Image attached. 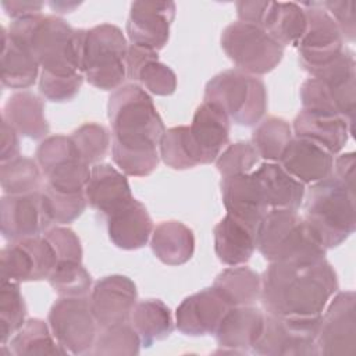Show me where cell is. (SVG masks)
Segmentation results:
<instances>
[{
    "label": "cell",
    "mask_w": 356,
    "mask_h": 356,
    "mask_svg": "<svg viewBox=\"0 0 356 356\" xmlns=\"http://www.w3.org/2000/svg\"><path fill=\"white\" fill-rule=\"evenodd\" d=\"M1 118L7 121L18 135L33 140H43L50 131L44 117L43 100L29 90L13 93L3 107Z\"/></svg>",
    "instance_id": "29"
},
{
    "label": "cell",
    "mask_w": 356,
    "mask_h": 356,
    "mask_svg": "<svg viewBox=\"0 0 356 356\" xmlns=\"http://www.w3.org/2000/svg\"><path fill=\"white\" fill-rule=\"evenodd\" d=\"M83 78L82 72L72 75H54L47 71H42L39 76V92L50 102H70L79 93Z\"/></svg>",
    "instance_id": "46"
},
{
    "label": "cell",
    "mask_w": 356,
    "mask_h": 356,
    "mask_svg": "<svg viewBox=\"0 0 356 356\" xmlns=\"http://www.w3.org/2000/svg\"><path fill=\"white\" fill-rule=\"evenodd\" d=\"M17 131L1 118V150H0V161H10L19 154V139Z\"/></svg>",
    "instance_id": "53"
},
{
    "label": "cell",
    "mask_w": 356,
    "mask_h": 356,
    "mask_svg": "<svg viewBox=\"0 0 356 356\" xmlns=\"http://www.w3.org/2000/svg\"><path fill=\"white\" fill-rule=\"evenodd\" d=\"M232 306L214 288H204L186 296L175 310V327L191 337L214 335L218 324Z\"/></svg>",
    "instance_id": "18"
},
{
    "label": "cell",
    "mask_w": 356,
    "mask_h": 356,
    "mask_svg": "<svg viewBox=\"0 0 356 356\" xmlns=\"http://www.w3.org/2000/svg\"><path fill=\"white\" fill-rule=\"evenodd\" d=\"M204 102L218 106L242 127L257 125L267 111V89L259 76L231 68L214 75L204 88Z\"/></svg>",
    "instance_id": "6"
},
{
    "label": "cell",
    "mask_w": 356,
    "mask_h": 356,
    "mask_svg": "<svg viewBox=\"0 0 356 356\" xmlns=\"http://www.w3.org/2000/svg\"><path fill=\"white\" fill-rule=\"evenodd\" d=\"M159 153L164 164L172 170H188L204 164L203 154L186 125L165 129Z\"/></svg>",
    "instance_id": "35"
},
{
    "label": "cell",
    "mask_w": 356,
    "mask_h": 356,
    "mask_svg": "<svg viewBox=\"0 0 356 356\" xmlns=\"http://www.w3.org/2000/svg\"><path fill=\"white\" fill-rule=\"evenodd\" d=\"M42 195L51 217L56 224H70L76 220L86 209L85 191L82 192H63L46 185L42 188Z\"/></svg>",
    "instance_id": "43"
},
{
    "label": "cell",
    "mask_w": 356,
    "mask_h": 356,
    "mask_svg": "<svg viewBox=\"0 0 356 356\" xmlns=\"http://www.w3.org/2000/svg\"><path fill=\"white\" fill-rule=\"evenodd\" d=\"M257 227L232 214H225L214 227V252L227 266H241L250 260L256 250Z\"/></svg>",
    "instance_id": "25"
},
{
    "label": "cell",
    "mask_w": 356,
    "mask_h": 356,
    "mask_svg": "<svg viewBox=\"0 0 356 356\" xmlns=\"http://www.w3.org/2000/svg\"><path fill=\"white\" fill-rule=\"evenodd\" d=\"M189 129L203 154L204 164H211L228 145L231 120L218 106L203 102L196 108Z\"/></svg>",
    "instance_id": "26"
},
{
    "label": "cell",
    "mask_w": 356,
    "mask_h": 356,
    "mask_svg": "<svg viewBox=\"0 0 356 356\" xmlns=\"http://www.w3.org/2000/svg\"><path fill=\"white\" fill-rule=\"evenodd\" d=\"M42 170L36 160L18 156L0 165V184L4 195H28L40 192Z\"/></svg>",
    "instance_id": "38"
},
{
    "label": "cell",
    "mask_w": 356,
    "mask_h": 356,
    "mask_svg": "<svg viewBox=\"0 0 356 356\" xmlns=\"http://www.w3.org/2000/svg\"><path fill=\"white\" fill-rule=\"evenodd\" d=\"M278 164L303 185H312L332 175L334 156L307 139L293 136Z\"/></svg>",
    "instance_id": "22"
},
{
    "label": "cell",
    "mask_w": 356,
    "mask_h": 356,
    "mask_svg": "<svg viewBox=\"0 0 356 356\" xmlns=\"http://www.w3.org/2000/svg\"><path fill=\"white\" fill-rule=\"evenodd\" d=\"M256 249L270 263H312L327 253L305 217L289 209L266 213L257 225Z\"/></svg>",
    "instance_id": "4"
},
{
    "label": "cell",
    "mask_w": 356,
    "mask_h": 356,
    "mask_svg": "<svg viewBox=\"0 0 356 356\" xmlns=\"http://www.w3.org/2000/svg\"><path fill=\"white\" fill-rule=\"evenodd\" d=\"M142 341L131 323H121L99 328L92 355L134 356L140 352Z\"/></svg>",
    "instance_id": "39"
},
{
    "label": "cell",
    "mask_w": 356,
    "mask_h": 356,
    "mask_svg": "<svg viewBox=\"0 0 356 356\" xmlns=\"http://www.w3.org/2000/svg\"><path fill=\"white\" fill-rule=\"evenodd\" d=\"M57 256L44 236L10 241L0 252L1 280L14 282L47 280Z\"/></svg>",
    "instance_id": "14"
},
{
    "label": "cell",
    "mask_w": 356,
    "mask_h": 356,
    "mask_svg": "<svg viewBox=\"0 0 356 356\" xmlns=\"http://www.w3.org/2000/svg\"><path fill=\"white\" fill-rule=\"evenodd\" d=\"M150 246L152 252L161 263L167 266H181L193 256L195 235L184 222L168 220L156 225Z\"/></svg>",
    "instance_id": "32"
},
{
    "label": "cell",
    "mask_w": 356,
    "mask_h": 356,
    "mask_svg": "<svg viewBox=\"0 0 356 356\" xmlns=\"http://www.w3.org/2000/svg\"><path fill=\"white\" fill-rule=\"evenodd\" d=\"M320 317H280L266 313L252 353L260 356H318L316 337Z\"/></svg>",
    "instance_id": "9"
},
{
    "label": "cell",
    "mask_w": 356,
    "mask_h": 356,
    "mask_svg": "<svg viewBox=\"0 0 356 356\" xmlns=\"http://www.w3.org/2000/svg\"><path fill=\"white\" fill-rule=\"evenodd\" d=\"M1 83L10 89H26L39 75V64L21 42L13 39L6 26H1Z\"/></svg>",
    "instance_id": "30"
},
{
    "label": "cell",
    "mask_w": 356,
    "mask_h": 356,
    "mask_svg": "<svg viewBox=\"0 0 356 356\" xmlns=\"http://www.w3.org/2000/svg\"><path fill=\"white\" fill-rule=\"evenodd\" d=\"M70 136L72 138L82 160L90 167L102 163L111 142L110 131L104 125L96 122L82 124Z\"/></svg>",
    "instance_id": "42"
},
{
    "label": "cell",
    "mask_w": 356,
    "mask_h": 356,
    "mask_svg": "<svg viewBox=\"0 0 356 356\" xmlns=\"http://www.w3.org/2000/svg\"><path fill=\"white\" fill-rule=\"evenodd\" d=\"M8 35L25 44L42 71L54 75L82 72L86 29H75L56 15H33L14 19Z\"/></svg>",
    "instance_id": "3"
},
{
    "label": "cell",
    "mask_w": 356,
    "mask_h": 356,
    "mask_svg": "<svg viewBox=\"0 0 356 356\" xmlns=\"http://www.w3.org/2000/svg\"><path fill=\"white\" fill-rule=\"evenodd\" d=\"M47 323L56 341L67 353H92L99 325L92 313L88 296H60L50 307Z\"/></svg>",
    "instance_id": "11"
},
{
    "label": "cell",
    "mask_w": 356,
    "mask_h": 356,
    "mask_svg": "<svg viewBox=\"0 0 356 356\" xmlns=\"http://www.w3.org/2000/svg\"><path fill=\"white\" fill-rule=\"evenodd\" d=\"M292 132L295 138L307 139L335 156L348 143L353 128L341 117L302 108L293 120Z\"/></svg>",
    "instance_id": "24"
},
{
    "label": "cell",
    "mask_w": 356,
    "mask_h": 356,
    "mask_svg": "<svg viewBox=\"0 0 356 356\" xmlns=\"http://www.w3.org/2000/svg\"><path fill=\"white\" fill-rule=\"evenodd\" d=\"M267 6H268V1H259V0L236 1L235 7L238 14V21L261 28V22H263V17L266 14Z\"/></svg>",
    "instance_id": "50"
},
{
    "label": "cell",
    "mask_w": 356,
    "mask_h": 356,
    "mask_svg": "<svg viewBox=\"0 0 356 356\" xmlns=\"http://www.w3.org/2000/svg\"><path fill=\"white\" fill-rule=\"evenodd\" d=\"M135 82L156 96H170L177 89L175 72L164 63H160L159 58L143 64L134 78Z\"/></svg>",
    "instance_id": "45"
},
{
    "label": "cell",
    "mask_w": 356,
    "mask_h": 356,
    "mask_svg": "<svg viewBox=\"0 0 356 356\" xmlns=\"http://www.w3.org/2000/svg\"><path fill=\"white\" fill-rule=\"evenodd\" d=\"M220 42L236 68L254 76L271 72L284 56V47L263 28L241 21L225 26Z\"/></svg>",
    "instance_id": "8"
},
{
    "label": "cell",
    "mask_w": 356,
    "mask_h": 356,
    "mask_svg": "<svg viewBox=\"0 0 356 356\" xmlns=\"http://www.w3.org/2000/svg\"><path fill=\"white\" fill-rule=\"evenodd\" d=\"M213 286L232 307L254 305L261 295V275L245 264L229 266L216 277Z\"/></svg>",
    "instance_id": "34"
},
{
    "label": "cell",
    "mask_w": 356,
    "mask_h": 356,
    "mask_svg": "<svg viewBox=\"0 0 356 356\" xmlns=\"http://www.w3.org/2000/svg\"><path fill=\"white\" fill-rule=\"evenodd\" d=\"M261 28L282 47H296L307 28L302 4L295 1H268Z\"/></svg>",
    "instance_id": "31"
},
{
    "label": "cell",
    "mask_w": 356,
    "mask_h": 356,
    "mask_svg": "<svg viewBox=\"0 0 356 356\" xmlns=\"http://www.w3.org/2000/svg\"><path fill=\"white\" fill-rule=\"evenodd\" d=\"M266 312L254 305L231 307L218 324L214 337L217 353H252V348L261 335Z\"/></svg>",
    "instance_id": "19"
},
{
    "label": "cell",
    "mask_w": 356,
    "mask_h": 356,
    "mask_svg": "<svg viewBox=\"0 0 356 356\" xmlns=\"http://www.w3.org/2000/svg\"><path fill=\"white\" fill-rule=\"evenodd\" d=\"M138 292L135 282L121 274L100 278L89 293V303L99 328L129 323Z\"/></svg>",
    "instance_id": "17"
},
{
    "label": "cell",
    "mask_w": 356,
    "mask_h": 356,
    "mask_svg": "<svg viewBox=\"0 0 356 356\" xmlns=\"http://www.w3.org/2000/svg\"><path fill=\"white\" fill-rule=\"evenodd\" d=\"M79 6V3H65V1H61V3H50V7L53 10H56L57 13H71V10L74 7Z\"/></svg>",
    "instance_id": "54"
},
{
    "label": "cell",
    "mask_w": 356,
    "mask_h": 356,
    "mask_svg": "<svg viewBox=\"0 0 356 356\" xmlns=\"http://www.w3.org/2000/svg\"><path fill=\"white\" fill-rule=\"evenodd\" d=\"M338 292V277L324 259L312 263H270L261 274L263 309L280 317H320Z\"/></svg>",
    "instance_id": "2"
},
{
    "label": "cell",
    "mask_w": 356,
    "mask_h": 356,
    "mask_svg": "<svg viewBox=\"0 0 356 356\" xmlns=\"http://www.w3.org/2000/svg\"><path fill=\"white\" fill-rule=\"evenodd\" d=\"M153 221L143 203L132 199L127 206L107 217L110 241L120 249L143 248L153 234Z\"/></svg>",
    "instance_id": "27"
},
{
    "label": "cell",
    "mask_w": 356,
    "mask_h": 356,
    "mask_svg": "<svg viewBox=\"0 0 356 356\" xmlns=\"http://www.w3.org/2000/svg\"><path fill=\"white\" fill-rule=\"evenodd\" d=\"M111 157L128 177H147L159 165L164 122L150 95L138 83L115 89L107 103Z\"/></svg>",
    "instance_id": "1"
},
{
    "label": "cell",
    "mask_w": 356,
    "mask_h": 356,
    "mask_svg": "<svg viewBox=\"0 0 356 356\" xmlns=\"http://www.w3.org/2000/svg\"><path fill=\"white\" fill-rule=\"evenodd\" d=\"M293 138L292 125L281 117L263 118L252 132V145L264 161L278 163Z\"/></svg>",
    "instance_id": "37"
},
{
    "label": "cell",
    "mask_w": 356,
    "mask_h": 356,
    "mask_svg": "<svg viewBox=\"0 0 356 356\" xmlns=\"http://www.w3.org/2000/svg\"><path fill=\"white\" fill-rule=\"evenodd\" d=\"M26 321V306L19 291V282L1 280L0 286V337L1 346L13 338V335Z\"/></svg>",
    "instance_id": "40"
},
{
    "label": "cell",
    "mask_w": 356,
    "mask_h": 356,
    "mask_svg": "<svg viewBox=\"0 0 356 356\" xmlns=\"http://www.w3.org/2000/svg\"><path fill=\"white\" fill-rule=\"evenodd\" d=\"M175 11L174 1H134L125 26L131 44L161 50L170 39Z\"/></svg>",
    "instance_id": "16"
},
{
    "label": "cell",
    "mask_w": 356,
    "mask_h": 356,
    "mask_svg": "<svg viewBox=\"0 0 356 356\" xmlns=\"http://www.w3.org/2000/svg\"><path fill=\"white\" fill-rule=\"evenodd\" d=\"M157 51L136 46V44H128V51H127V75L129 79L134 81L136 72L139 68L146 64L150 60H157Z\"/></svg>",
    "instance_id": "51"
},
{
    "label": "cell",
    "mask_w": 356,
    "mask_h": 356,
    "mask_svg": "<svg viewBox=\"0 0 356 356\" xmlns=\"http://www.w3.org/2000/svg\"><path fill=\"white\" fill-rule=\"evenodd\" d=\"M129 323L138 332L142 346L145 348H150L156 341L168 338L175 325L170 307L160 299H143L136 302Z\"/></svg>",
    "instance_id": "33"
},
{
    "label": "cell",
    "mask_w": 356,
    "mask_h": 356,
    "mask_svg": "<svg viewBox=\"0 0 356 356\" xmlns=\"http://www.w3.org/2000/svg\"><path fill=\"white\" fill-rule=\"evenodd\" d=\"M85 196L88 204L106 217L134 199L127 175L108 163H99L90 167Z\"/></svg>",
    "instance_id": "21"
},
{
    "label": "cell",
    "mask_w": 356,
    "mask_h": 356,
    "mask_svg": "<svg viewBox=\"0 0 356 356\" xmlns=\"http://www.w3.org/2000/svg\"><path fill=\"white\" fill-rule=\"evenodd\" d=\"M268 209L298 210L305 197L306 185L291 177L278 163L264 161L252 171Z\"/></svg>",
    "instance_id": "28"
},
{
    "label": "cell",
    "mask_w": 356,
    "mask_h": 356,
    "mask_svg": "<svg viewBox=\"0 0 356 356\" xmlns=\"http://www.w3.org/2000/svg\"><path fill=\"white\" fill-rule=\"evenodd\" d=\"M47 281L60 296L86 298L92 291V277L82 261H57Z\"/></svg>",
    "instance_id": "41"
},
{
    "label": "cell",
    "mask_w": 356,
    "mask_h": 356,
    "mask_svg": "<svg viewBox=\"0 0 356 356\" xmlns=\"http://www.w3.org/2000/svg\"><path fill=\"white\" fill-rule=\"evenodd\" d=\"M36 161L46 178V185L63 192H82L90 175L88 165L71 136L51 135L36 149Z\"/></svg>",
    "instance_id": "10"
},
{
    "label": "cell",
    "mask_w": 356,
    "mask_h": 356,
    "mask_svg": "<svg viewBox=\"0 0 356 356\" xmlns=\"http://www.w3.org/2000/svg\"><path fill=\"white\" fill-rule=\"evenodd\" d=\"M259 154L250 140H239L228 145L217 157L216 167L221 178L249 174L259 164Z\"/></svg>",
    "instance_id": "44"
},
{
    "label": "cell",
    "mask_w": 356,
    "mask_h": 356,
    "mask_svg": "<svg viewBox=\"0 0 356 356\" xmlns=\"http://www.w3.org/2000/svg\"><path fill=\"white\" fill-rule=\"evenodd\" d=\"M42 1H29V0H6L1 1V7L6 14L14 19H21L26 17L40 15L43 8Z\"/></svg>",
    "instance_id": "52"
},
{
    "label": "cell",
    "mask_w": 356,
    "mask_h": 356,
    "mask_svg": "<svg viewBox=\"0 0 356 356\" xmlns=\"http://www.w3.org/2000/svg\"><path fill=\"white\" fill-rule=\"evenodd\" d=\"M221 195L228 214L254 227L270 210L252 172L222 178Z\"/></svg>",
    "instance_id": "23"
},
{
    "label": "cell",
    "mask_w": 356,
    "mask_h": 356,
    "mask_svg": "<svg viewBox=\"0 0 356 356\" xmlns=\"http://www.w3.org/2000/svg\"><path fill=\"white\" fill-rule=\"evenodd\" d=\"M318 356H353L356 353V295L337 292L320 316L317 337Z\"/></svg>",
    "instance_id": "12"
},
{
    "label": "cell",
    "mask_w": 356,
    "mask_h": 356,
    "mask_svg": "<svg viewBox=\"0 0 356 356\" xmlns=\"http://www.w3.org/2000/svg\"><path fill=\"white\" fill-rule=\"evenodd\" d=\"M128 43L122 31L113 24H100L86 29L82 74L95 88L115 90L127 75Z\"/></svg>",
    "instance_id": "7"
},
{
    "label": "cell",
    "mask_w": 356,
    "mask_h": 356,
    "mask_svg": "<svg viewBox=\"0 0 356 356\" xmlns=\"http://www.w3.org/2000/svg\"><path fill=\"white\" fill-rule=\"evenodd\" d=\"M355 193L334 177L312 184L305 192V220L328 250L345 242L356 229Z\"/></svg>",
    "instance_id": "5"
},
{
    "label": "cell",
    "mask_w": 356,
    "mask_h": 356,
    "mask_svg": "<svg viewBox=\"0 0 356 356\" xmlns=\"http://www.w3.org/2000/svg\"><path fill=\"white\" fill-rule=\"evenodd\" d=\"M325 11L332 17L338 25L343 40L353 42L356 38L355 22V1L352 0H328L320 1Z\"/></svg>",
    "instance_id": "48"
},
{
    "label": "cell",
    "mask_w": 356,
    "mask_h": 356,
    "mask_svg": "<svg viewBox=\"0 0 356 356\" xmlns=\"http://www.w3.org/2000/svg\"><path fill=\"white\" fill-rule=\"evenodd\" d=\"M10 355H68L56 341L47 323L29 318L10 339Z\"/></svg>",
    "instance_id": "36"
},
{
    "label": "cell",
    "mask_w": 356,
    "mask_h": 356,
    "mask_svg": "<svg viewBox=\"0 0 356 356\" xmlns=\"http://www.w3.org/2000/svg\"><path fill=\"white\" fill-rule=\"evenodd\" d=\"M0 222L3 238L7 241L40 236L53 224L42 191L28 195H3Z\"/></svg>",
    "instance_id": "15"
},
{
    "label": "cell",
    "mask_w": 356,
    "mask_h": 356,
    "mask_svg": "<svg viewBox=\"0 0 356 356\" xmlns=\"http://www.w3.org/2000/svg\"><path fill=\"white\" fill-rule=\"evenodd\" d=\"M307 17V28L296 46L299 63L309 74L338 57L343 46L342 33L320 1L300 3Z\"/></svg>",
    "instance_id": "13"
},
{
    "label": "cell",
    "mask_w": 356,
    "mask_h": 356,
    "mask_svg": "<svg viewBox=\"0 0 356 356\" xmlns=\"http://www.w3.org/2000/svg\"><path fill=\"white\" fill-rule=\"evenodd\" d=\"M51 245L57 261H82V245L78 235L67 227H54L43 235Z\"/></svg>",
    "instance_id": "47"
},
{
    "label": "cell",
    "mask_w": 356,
    "mask_h": 356,
    "mask_svg": "<svg viewBox=\"0 0 356 356\" xmlns=\"http://www.w3.org/2000/svg\"><path fill=\"white\" fill-rule=\"evenodd\" d=\"M355 164L356 157L353 152L343 153L334 160L332 175L339 181L350 193H355Z\"/></svg>",
    "instance_id": "49"
},
{
    "label": "cell",
    "mask_w": 356,
    "mask_h": 356,
    "mask_svg": "<svg viewBox=\"0 0 356 356\" xmlns=\"http://www.w3.org/2000/svg\"><path fill=\"white\" fill-rule=\"evenodd\" d=\"M299 93L305 110L341 117L353 128L356 79L332 85L312 76L302 83Z\"/></svg>",
    "instance_id": "20"
}]
</instances>
